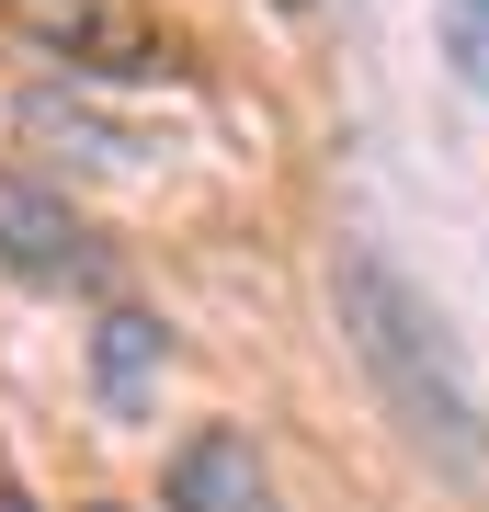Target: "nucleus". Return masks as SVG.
<instances>
[{
  "label": "nucleus",
  "mask_w": 489,
  "mask_h": 512,
  "mask_svg": "<svg viewBox=\"0 0 489 512\" xmlns=\"http://www.w3.org/2000/svg\"><path fill=\"white\" fill-rule=\"evenodd\" d=\"M342 330H353V353L364 365L387 376V399L410 410V433L433 444V456L455 467V478H489V421H478V399H467V376H455V353L433 342V308H421V296L387 274L376 251H342Z\"/></svg>",
  "instance_id": "nucleus-1"
},
{
  "label": "nucleus",
  "mask_w": 489,
  "mask_h": 512,
  "mask_svg": "<svg viewBox=\"0 0 489 512\" xmlns=\"http://www.w3.org/2000/svg\"><path fill=\"white\" fill-rule=\"evenodd\" d=\"M0 23H12L35 57L80 69V80H148V69H171V35H160L148 0H0Z\"/></svg>",
  "instance_id": "nucleus-2"
},
{
  "label": "nucleus",
  "mask_w": 489,
  "mask_h": 512,
  "mask_svg": "<svg viewBox=\"0 0 489 512\" xmlns=\"http://www.w3.org/2000/svg\"><path fill=\"white\" fill-rule=\"evenodd\" d=\"M0 274L35 285V296H103L114 285V251L91 239V217L35 171H0Z\"/></svg>",
  "instance_id": "nucleus-3"
},
{
  "label": "nucleus",
  "mask_w": 489,
  "mask_h": 512,
  "mask_svg": "<svg viewBox=\"0 0 489 512\" xmlns=\"http://www.w3.org/2000/svg\"><path fill=\"white\" fill-rule=\"evenodd\" d=\"M171 512H285V490H273V467L251 456V433L205 421L171 456Z\"/></svg>",
  "instance_id": "nucleus-4"
},
{
  "label": "nucleus",
  "mask_w": 489,
  "mask_h": 512,
  "mask_svg": "<svg viewBox=\"0 0 489 512\" xmlns=\"http://www.w3.org/2000/svg\"><path fill=\"white\" fill-rule=\"evenodd\" d=\"M91 353H103V399H114V410H137V387H148V365H160V330H148L137 308H114L103 330H91Z\"/></svg>",
  "instance_id": "nucleus-5"
},
{
  "label": "nucleus",
  "mask_w": 489,
  "mask_h": 512,
  "mask_svg": "<svg viewBox=\"0 0 489 512\" xmlns=\"http://www.w3.org/2000/svg\"><path fill=\"white\" fill-rule=\"evenodd\" d=\"M444 46H455V80L489 92V0H444Z\"/></svg>",
  "instance_id": "nucleus-6"
},
{
  "label": "nucleus",
  "mask_w": 489,
  "mask_h": 512,
  "mask_svg": "<svg viewBox=\"0 0 489 512\" xmlns=\"http://www.w3.org/2000/svg\"><path fill=\"white\" fill-rule=\"evenodd\" d=\"M91 512H137V501H91Z\"/></svg>",
  "instance_id": "nucleus-7"
},
{
  "label": "nucleus",
  "mask_w": 489,
  "mask_h": 512,
  "mask_svg": "<svg viewBox=\"0 0 489 512\" xmlns=\"http://www.w3.org/2000/svg\"><path fill=\"white\" fill-rule=\"evenodd\" d=\"M285 12H308V0H285Z\"/></svg>",
  "instance_id": "nucleus-8"
}]
</instances>
